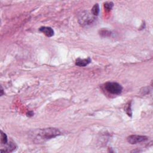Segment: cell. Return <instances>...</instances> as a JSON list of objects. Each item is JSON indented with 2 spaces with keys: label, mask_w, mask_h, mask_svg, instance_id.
I'll return each instance as SVG.
<instances>
[{
  "label": "cell",
  "mask_w": 153,
  "mask_h": 153,
  "mask_svg": "<svg viewBox=\"0 0 153 153\" xmlns=\"http://www.w3.org/2000/svg\"><path fill=\"white\" fill-rule=\"evenodd\" d=\"M60 132L56 128H47L38 129L34 131L31 133V137L35 143H42L47 140L56 138L60 135Z\"/></svg>",
  "instance_id": "1"
},
{
  "label": "cell",
  "mask_w": 153,
  "mask_h": 153,
  "mask_svg": "<svg viewBox=\"0 0 153 153\" xmlns=\"http://www.w3.org/2000/svg\"><path fill=\"white\" fill-rule=\"evenodd\" d=\"M104 87L108 92L113 95H120L123 90L121 85L115 82H108Z\"/></svg>",
  "instance_id": "2"
},
{
  "label": "cell",
  "mask_w": 153,
  "mask_h": 153,
  "mask_svg": "<svg viewBox=\"0 0 153 153\" xmlns=\"http://www.w3.org/2000/svg\"><path fill=\"white\" fill-rule=\"evenodd\" d=\"M127 141L130 144H137L144 142L148 139V137L140 135H131L127 138Z\"/></svg>",
  "instance_id": "3"
},
{
  "label": "cell",
  "mask_w": 153,
  "mask_h": 153,
  "mask_svg": "<svg viewBox=\"0 0 153 153\" xmlns=\"http://www.w3.org/2000/svg\"><path fill=\"white\" fill-rule=\"evenodd\" d=\"M40 31L43 33L48 37H51V36L54 35V30L50 27L47 26H42L39 29Z\"/></svg>",
  "instance_id": "4"
},
{
  "label": "cell",
  "mask_w": 153,
  "mask_h": 153,
  "mask_svg": "<svg viewBox=\"0 0 153 153\" xmlns=\"http://www.w3.org/2000/svg\"><path fill=\"white\" fill-rule=\"evenodd\" d=\"M91 59L90 58H88L87 59H80L78 58L76 61V65L78 66H85L88 65L91 62Z\"/></svg>",
  "instance_id": "5"
},
{
  "label": "cell",
  "mask_w": 153,
  "mask_h": 153,
  "mask_svg": "<svg viewBox=\"0 0 153 153\" xmlns=\"http://www.w3.org/2000/svg\"><path fill=\"white\" fill-rule=\"evenodd\" d=\"M17 148L16 145L13 142H10L7 143L6 145H5V148L3 150H1V152H10L14 151Z\"/></svg>",
  "instance_id": "6"
},
{
  "label": "cell",
  "mask_w": 153,
  "mask_h": 153,
  "mask_svg": "<svg viewBox=\"0 0 153 153\" xmlns=\"http://www.w3.org/2000/svg\"><path fill=\"white\" fill-rule=\"evenodd\" d=\"M88 15L89 14H87V13L84 14L83 16L81 17L80 19H79V20L81 21V23H84V24H85V25H86V24H89L93 22V21L94 19L93 18L89 17Z\"/></svg>",
  "instance_id": "7"
},
{
  "label": "cell",
  "mask_w": 153,
  "mask_h": 153,
  "mask_svg": "<svg viewBox=\"0 0 153 153\" xmlns=\"http://www.w3.org/2000/svg\"><path fill=\"white\" fill-rule=\"evenodd\" d=\"M100 11V8L99 5L98 4H96L94 5L92 9H91V13L94 16H98Z\"/></svg>",
  "instance_id": "8"
},
{
  "label": "cell",
  "mask_w": 153,
  "mask_h": 153,
  "mask_svg": "<svg viewBox=\"0 0 153 153\" xmlns=\"http://www.w3.org/2000/svg\"><path fill=\"white\" fill-rule=\"evenodd\" d=\"M1 142L2 145H6L8 143V139L7 134L3 131L1 132Z\"/></svg>",
  "instance_id": "9"
},
{
  "label": "cell",
  "mask_w": 153,
  "mask_h": 153,
  "mask_svg": "<svg viewBox=\"0 0 153 153\" xmlns=\"http://www.w3.org/2000/svg\"><path fill=\"white\" fill-rule=\"evenodd\" d=\"M114 6V4L112 2H106L104 3V7L107 10H111Z\"/></svg>",
  "instance_id": "10"
},
{
  "label": "cell",
  "mask_w": 153,
  "mask_h": 153,
  "mask_svg": "<svg viewBox=\"0 0 153 153\" xmlns=\"http://www.w3.org/2000/svg\"><path fill=\"white\" fill-rule=\"evenodd\" d=\"M27 115L29 116V117H32V116L34 115V113L32 111H29L27 113Z\"/></svg>",
  "instance_id": "11"
},
{
  "label": "cell",
  "mask_w": 153,
  "mask_h": 153,
  "mask_svg": "<svg viewBox=\"0 0 153 153\" xmlns=\"http://www.w3.org/2000/svg\"><path fill=\"white\" fill-rule=\"evenodd\" d=\"M1 96H3L4 95V92H3L4 90H3L2 87H1Z\"/></svg>",
  "instance_id": "12"
}]
</instances>
